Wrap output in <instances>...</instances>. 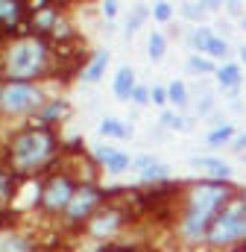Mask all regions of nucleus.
<instances>
[{
  "instance_id": "f257e3e1",
  "label": "nucleus",
  "mask_w": 246,
  "mask_h": 252,
  "mask_svg": "<svg viewBox=\"0 0 246 252\" xmlns=\"http://www.w3.org/2000/svg\"><path fill=\"white\" fill-rule=\"evenodd\" d=\"M235 199H238V193L229 182H214V179L196 182L187 190V202H184V214H182V235L187 241L205 238L214 217Z\"/></svg>"
},
{
  "instance_id": "f03ea898",
  "label": "nucleus",
  "mask_w": 246,
  "mask_h": 252,
  "mask_svg": "<svg viewBox=\"0 0 246 252\" xmlns=\"http://www.w3.org/2000/svg\"><path fill=\"white\" fill-rule=\"evenodd\" d=\"M56 135L47 129V126H32V129H24L12 147H9V167L15 173H35L41 170L53 153H56Z\"/></svg>"
},
{
  "instance_id": "7ed1b4c3",
  "label": "nucleus",
  "mask_w": 246,
  "mask_h": 252,
  "mask_svg": "<svg viewBox=\"0 0 246 252\" xmlns=\"http://www.w3.org/2000/svg\"><path fill=\"white\" fill-rule=\"evenodd\" d=\"M50 64V47L44 38L32 35V38H21L15 41V47L6 56V76L9 82H30L35 76H41Z\"/></svg>"
},
{
  "instance_id": "20e7f679",
  "label": "nucleus",
  "mask_w": 246,
  "mask_h": 252,
  "mask_svg": "<svg viewBox=\"0 0 246 252\" xmlns=\"http://www.w3.org/2000/svg\"><path fill=\"white\" fill-rule=\"evenodd\" d=\"M205 241L211 247H244L246 244V205L241 202V196L235 202H229L211 223Z\"/></svg>"
},
{
  "instance_id": "39448f33",
  "label": "nucleus",
  "mask_w": 246,
  "mask_h": 252,
  "mask_svg": "<svg viewBox=\"0 0 246 252\" xmlns=\"http://www.w3.org/2000/svg\"><path fill=\"white\" fill-rule=\"evenodd\" d=\"M41 106V91L30 82H9L0 88V109L9 115H24Z\"/></svg>"
},
{
  "instance_id": "423d86ee",
  "label": "nucleus",
  "mask_w": 246,
  "mask_h": 252,
  "mask_svg": "<svg viewBox=\"0 0 246 252\" xmlns=\"http://www.w3.org/2000/svg\"><path fill=\"white\" fill-rule=\"evenodd\" d=\"M73 193H76V182H73L70 176H64V173H56V176H50V179L44 182V188H41V208L50 211V214L67 211Z\"/></svg>"
},
{
  "instance_id": "0eeeda50",
  "label": "nucleus",
  "mask_w": 246,
  "mask_h": 252,
  "mask_svg": "<svg viewBox=\"0 0 246 252\" xmlns=\"http://www.w3.org/2000/svg\"><path fill=\"white\" fill-rule=\"evenodd\" d=\"M106 199V193L97 188V185H91V182H85V185H76V193H73V199H70V205H67V211H64V217H67V223H85V220H91L94 217V211H97V205Z\"/></svg>"
},
{
  "instance_id": "6e6552de",
  "label": "nucleus",
  "mask_w": 246,
  "mask_h": 252,
  "mask_svg": "<svg viewBox=\"0 0 246 252\" xmlns=\"http://www.w3.org/2000/svg\"><path fill=\"white\" fill-rule=\"evenodd\" d=\"M187 41H190V47H193L199 56H208L211 62L229 56V41H226L223 35H217L214 30H208V27H196Z\"/></svg>"
},
{
  "instance_id": "1a4fd4ad",
  "label": "nucleus",
  "mask_w": 246,
  "mask_h": 252,
  "mask_svg": "<svg viewBox=\"0 0 246 252\" xmlns=\"http://www.w3.org/2000/svg\"><path fill=\"white\" fill-rule=\"evenodd\" d=\"M27 18H30V9L24 3H18V0H0V30L12 32Z\"/></svg>"
},
{
  "instance_id": "9d476101",
  "label": "nucleus",
  "mask_w": 246,
  "mask_h": 252,
  "mask_svg": "<svg viewBox=\"0 0 246 252\" xmlns=\"http://www.w3.org/2000/svg\"><path fill=\"white\" fill-rule=\"evenodd\" d=\"M135 167L141 170V179H144V182H158V185H164L167 176H170L167 164L158 161V158H153V156H141V158L135 161Z\"/></svg>"
},
{
  "instance_id": "9b49d317",
  "label": "nucleus",
  "mask_w": 246,
  "mask_h": 252,
  "mask_svg": "<svg viewBox=\"0 0 246 252\" xmlns=\"http://www.w3.org/2000/svg\"><path fill=\"white\" fill-rule=\"evenodd\" d=\"M193 167H202L214 182H229L232 179V167L223 158H214V156H196L193 158Z\"/></svg>"
},
{
  "instance_id": "f8f14e48",
  "label": "nucleus",
  "mask_w": 246,
  "mask_h": 252,
  "mask_svg": "<svg viewBox=\"0 0 246 252\" xmlns=\"http://www.w3.org/2000/svg\"><path fill=\"white\" fill-rule=\"evenodd\" d=\"M94 156H97V158H100V161L112 170V173H121V170H126V167L132 164L126 153H121V150H112V147H97V150H94Z\"/></svg>"
},
{
  "instance_id": "ddd939ff",
  "label": "nucleus",
  "mask_w": 246,
  "mask_h": 252,
  "mask_svg": "<svg viewBox=\"0 0 246 252\" xmlns=\"http://www.w3.org/2000/svg\"><path fill=\"white\" fill-rule=\"evenodd\" d=\"M121 223H123L121 211H103V214H94V217H91V232H94V235H109V232H115Z\"/></svg>"
},
{
  "instance_id": "4468645a",
  "label": "nucleus",
  "mask_w": 246,
  "mask_h": 252,
  "mask_svg": "<svg viewBox=\"0 0 246 252\" xmlns=\"http://www.w3.org/2000/svg\"><path fill=\"white\" fill-rule=\"evenodd\" d=\"M217 82H220V88H226V91H238L241 88V67L238 62H226L223 67H217Z\"/></svg>"
},
{
  "instance_id": "2eb2a0df",
  "label": "nucleus",
  "mask_w": 246,
  "mask_h": 252,
  "mask_svg": "<svg viewBox=\"0 0 246 252\" xmlns=\"http://www.w3.org/2000/svg\"><path fill=\"white\" fill-rule=\"evenodd\" d=\"M132 91H135V73H132V67H121L115 76V94L121 100H132Z\"/></svg>"
},
{
  "instance_id": "dca6fc26",
  "label": "nucleus",
  "mask_w": 246,
  "mask_h": 252,
  "mask_svg": "<svg viewBox=\"0 0 246 252\" xmlns=\"http://www.w3.org/2000/svg\"><path fill=\"white\" fill-rule=\"evenodd\" d=\"M235 138H238V132H235V126H232V124L214 126V129L205 135V141H208L211 147H223V144H232Z\"/></svg>"
},
{
  "instance_id": "f3484780",
  "label": "nucleus",
  "mask_w": 246,
  "mask_h": 252,
  "mask_svg": "<svg viewBox=\"0 0 246 252\" xmlns=\"http://www.w3.org/2000/svg\"><path fill=\"white\" fill-rule=\"evenodd\" d=\"M106 64H109V53H106V50H97V56L91 59V64L82 70V79H85V82H97V79L103 76Z\"/></svg>"
},
{
  "instance_id": "a211bd4d",
  "label": "nucleus",
  "mask_w": 246,
  "mask_h": 252,
  "mask_svg": "<svg viewBox=\"0 0 246 252\" xmlns=\"http://www.w3.org/2000/svg\"><path fill=\"white\" fill-rule=\"evenodd\" d=\"M167 100L176 103V106H184V103H187V85H184L182 79H173V82L167 85Z\"/></svg>"
},
{
  "instance_id": "6ab92c4d",
  "label": "nucleus",
  "mask_w": 246,
  "mask_h": 252,
  "mask_svg": "<svg viewBox=\"0 0 246 252\" xmlns=\"http://www.w3.org/2000/svg\"><path fill=\"white\" fill-rule=\"evenodd\" d=\"M100 132L109 135V138H126V135H129V126H123L121 121H115V118H106V121L100 124Z\"/></svg>"
},
{
  "instance_id": "aec40b11",
  "label": "nucleus",
  "mask_w": 246,
  "mask_h": 252,
  "mask_svg": "<svg viewBox=\"0 0 246 252\" xmlns=\"http://www.w3.org/2000/svg\"><path fill=\"white\" fill-rule=\"evenodd\" d=\"M208 12H211L208 0H205V3H182V15L184 18H190V21H202Z\"/></svg>"
},
{
  "instance_id": "412c9836",
  "label": "nucleus",
  "mask_w": 246,
  "mask_h": 252,
  "mask_svg": "<svg viewBox=\"0 0 246 252\" xmlns=\"http://www.w3.org/2000/svg\"><path fill=\"white\" fill-rule=\"evenodd\" d=\"M164 50H167L164 35H161V32H153V35H150V59H153V62H158V59L164 56Z\"/></svg>"
},
{
  "instance_id": "4be33fe9",
  "label": "nucleus",
  "mask_w": 246,
  "mask_h": 252,
  "mask_svg": "<svg viewBox=\"0 0 246 252\" xmlns=\"http://www.w3.org/2000/svg\"><path fill=\"white\" fill-rule=\"evenodd\" d=\"M64 112H67V103H62V100L50 103V106H47V109L41 112V124H44V126H50L53 121H56V118H59V115H64Z\"/></svg>"
},
{
  "instance_id": "5701e85b",
  "label": "nucleus",
  "mask_w": 246,
  "mask_h": 252,
  "mask_svg": "<svg viewBox=\"0 0 246 252\" xmlns=\"http://www.w3.org/2000/svg\"><path fill=\"white\" fill-rule=\"evenodd\" d=\"M187 67H190V70H196V73H217V70H214V62H211V59H205V56H199V53L187 59Z\"/></svg>"
},
{
  "instance_id": "b1692460",
  "label": "nucleus",
  "mask_w": 246,
  "mask_h": 252,
  "mask_svg": "<svg viewBox=\"0 0 246 252\" xmlns=\"http://www.w3.org/2000/svg\"><path fill=\"white\" fill-rule=\"evenodd\" d=\"M0 252H30V241H24V238H3L0 241Z\"/></svg>"
},
{
  "instance_id": "393cba45",
  "label": "nucleus",
  "mask_w": 246,
  "mask_h": 252,
  "mask_svg": "<svg viewBox=\"0 0 246 252\" xmlns=\"http://www.w3.org/2000/svg\"><path fill=\"white\" fill-rule=\"evenodd\" d=\"M9 193H12V176L0 167V205L9 199Z\"/></svg>"
},
{
  "instance_id": "a878e982",
  "label": "nucleus",
  "mask_w": 246,
  "mask_h": 252,
  "mask_svg": "<svg viewBox=\"0 0 246 252\" xmlns=\"http://www.w3.org/2000/svg\"><path fill=\"white\" fill-rule=\"evenodd\" d=\"M161 124L170 126V129H182V132L187 129V126H190V124H184L179 115H173V112H164V115H161Z\"/></svg>"
},
{
  "instance_id": "bb28decb",
  "label": "nucleus",
  "mask_w": 246,
  "mask_h": 252,
  "mask_svg": "<svg viewBox=\"0 0 246 252\" xmlns=\"http://www.w3.org/2000/svg\"><path fill=\"white\" fill-rule=\"evenodd\" d=\"M144 18H147V9H141V6H138V9H135V15L129 18V27H126V32L132 35V32H135V30L141 27V21H144Z\"/></svg>"
},
{
  "instance_id": "cd10ccee",
  "label": "nucleus",
  "mask_w": 246,
  "mask_h": 252,
  "mask_svg": "<svg viewBox=\"0 0 246 252\" xmlns=\"http://www.w3.org/2000/svg\"><path fill=\"white\" fill-rule=\"evenodd\" d=\"M153 15H155V21H170V15H173V9H170V3H155V9H153Z\"/></svg>"
},
{
  "instance_id": "c85d7f7f",
  "label": "nucleus",
  "mask_w": 246,
  "mask_h": 252,
  "mask_svg": "<svg viewBox=\"0 0 246 252\" xmlns=\"http://www.w3.org/2000/svg\"><path fill=\"white\" fill-rule=\"evenodd\" d=\"M132 100H135L138 106H147V103H150V88H144V85H135V91H132Z\"/></svg>"
},
{
  "instance_id": "c756f323",
  "label": "nucleus",
  "mask_w": 246,
  "mask_h": 252,
  "mask_svg": "<svg viewBox=\"0 0 246 252\" xmlns=\"http://www.w3.org/2000/svg\"><path fill=\"white\" fill-rule=\"evenodd\" d=\"M150 100H153L155 106H164V103H167V88H161V85H155V88L150 91Z\"/></svg>"
},
{
  "instance_id": "7c9ffc66",
  "label": "nucleus",
  "mask_w": 246,
  "mask_h": 252,
  "mask_svg": "<svg viewBox=\"0 0 246 252\" xmlns=\"http://www.w3.org/2000/svg\"><path fill=\"white\" fill-rule=\"evenodd\" d=\"M229 147H232L235 153H241V156H246V132H238V138H235V141H232Z\"/></svg>"
},
{
  "instance_id": "2f4dec72",
  "label": "nucleus",
  "mask_w": 246,
  "mask_h": 252,
  "mask_svg": "<svg viewBox=\"0 0 246 252\" xmlns=\"http://www.w3.org/2000/svg\"><path fill=\"white\" fill-rule=\"evenodd\" d=\"M103 15H109V18H115V15H118V3H112V0H106V3H103Z\"/></svg>"
},
{
  "instance_id": "473e14b6",
  "label": "nucleus",
  "mask_w": 246,
  "mask_h": 252,
  "mask_svg": "<svg viewBox=\"0 0 246 252\" xmlns=\"http://www.w3.org/2000/svg\"><path fill=\"white\" fill-rule=\"evenodd\" d=\"M226 12L229 15H241V3H226Z\"/></svg>"
},
{
  "instance_id": "72a5a7b5",
  "label": "nucleus",
  "mask_w": 246,
  "mask_h": 252,
  "mask_svg": "<svg viewBox=\"0 0 246 252\" xmlns=\"http://www.w3.org/2000/svg\"><path fill=\"white\" fill-rule=\"evenodd\" d=\"M103 252H138V250H132V247H109V250H103Z\"/></svg>"
},
{
  "instance_id": "f704fd0d",
  "label": "nucleus",
  "mask_w": 246,
  "mask_h": 252,
  "mask_svg": "<svg viewBox=\"0 0 246 252\" xmlns=\"http://www.w3.org/2000/svg\"><path fill=\"white\" fill-rule=\"evenodd\" d=\"M241 62L246 64V44H244V47H241Z\"/></svg>"
},
{
  "instance_id": "c9c22d12",
  "label": "nucleus",
  "mask_w": 246,
  "mask_h": 252,
  "mask_svg": "<svg viewBox=\"0 0 246 252\" xmlns=\"http://www.w3.org/2000/svg\"><path fill=\"white\" fill-rule=\"evenodd\" d=\"M241 202H244V205H246V190H244V193H241Z\"/></svg>"
},
{
  "instance_id": "e433bc0d",
  "label": "nucleus",
  "mask_w": 246,
  "mask_h": 252,
  "mask_svg": "<svg viewBox=\"0 0 246 252\" xmlns=\"http://www.w3.org/2000/svg\"><path fill=\"white\" fill-rule=\"evenodd\" d=\"M241 27H244V30H246V15H244V21H241Z\"/></svg>"
}]
</instances>
